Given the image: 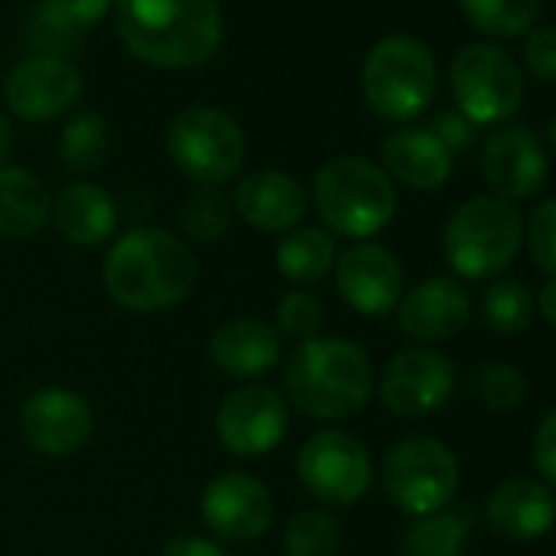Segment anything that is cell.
I'll return each instance as SVG.
<instances>
[{
  "label": "cell",
  "mask_w": 556,
  "mask_h": 556,
  "mask_svg": "<svg viewBox=\"0 0 556 556\" xmlns=\"http://www.w3.org/2000/svg\"><path fill=\"white\" fill-rule=\"evenodd\" d=\"M102 282L112 302L128 312H167L193 292L197 255L170 229L135 226L109 245Z\"/></svg>",
  "instance_id": "obj_1"
},
{
  "label": "cell",
  "mask_w": 556,
  "mask_h": 556,
  "mask_svg": "<svg viewBox=\"0 0 556 556\" xmlns=\"http://www.w3.org/2000/svg\"><path fill=\"white\" fill-rule=\"evenodd\" d=\"M115 30L148 66L197 70L223 43V8L219 0H118Z\"/></svg>",
  "instance_id": "obj_2"
},
{
  "label": "cell",
  "mask_w": 556,
  "mask_h": 556,
  "mask_svg": "<svg viewBox=\"0 0 556 556\" xmlns=\"http://www.w3.org/2000/svg\"><path fill=\"white\" fill-rule=\"evenodd\" d=\"M377 387L370 354L348 338L302 341L286 361V403L318 422L357 416Z\"/></svg>",
  "instance_id": "obj_3"
},
{
  "label": "cell",
  "mask_w": 556,
  "mask_h": 556,
  "mask_svg": "<svg viewBox=\"0 0 556 556\" xmlns=\"http://www.w3.org/2000/svg\"><path fill=\"white\" fill-rule=\"evenodd\" d=\"M315 206L331 236L370 239L396 216V187L367 157H334L315 174Z\"/></svg>",
  "instance_id": "obj_4"
},
{
  "label": "cell",
  "mask_w": 556,
  "mask_h": 556,
  "mask_svg": "<svg viewBox=\"0 0 556 556\" xmlns=\"http://www.w3.org/2000/svg\"><path fill=\"white\" fill-rule=\"evenodd\" d=\"M523 216L510 200L471 197L465 200L442 229V252L455 275L481 282L501 275L520 252Z\"/></svg>",
  "instance_id": "obj_5"
},
{
  "label": "cell",
  "mask_w": 556,
  "mask_h": 556,
  "mask_svg": "<svg viewBox=\"0 0 556 556\" xmlns=\"http://www.w3.org/2000/svg\"><path fill=\"white\" fill-rule=\"evenodd\" d=\"M364 96L387 122H413L435 96V60L409 34L383 37L364 60Z\"/></svg>",
  "instance_id": "obj_6"
},
{
  "label": "cell",
  "mask_w": 556,
  "mask_h": 556,
  "mask_svg": "<svg viewBox=\"0 0 556 556\" xmlns=\"http://www.w3.org/2000/svg\"><path fill=\"white\" fill-rule=\"evenodd\" d=\"M174 167L200 187L229 184L245 164V135L232 115L213 105L184 109L167 128Z\"/></svg>",
  "instance_id": "obj_7"
},
{
  "label": "cell",
  "mask_w": 556,
  "mask_h": 556,
  "mask_svg": "<svg viewBox=\"0 0 556 556\" xmlns=\"http://www.w3.org/2000/svg\"><path fill=\"white\" fill-rule=\"evenodd\" d=\"M383 491L409 517L445 510L458 491V458L442 439L406 435L383 455Z\"/></svg>",
  "instance_id": "obj_8"
},
{
  "label": "cell",
  "mask_w": 556,
  "mask_h": 556,
  "mask_svg": "<svg viewBox=\"0 0 556 556\" xmlns=\"http://www.w3.org/2000/svg\"><path fill=\"white\" fill-rule=\"evenodd\" d=\"M452 96L458 112L471 125H494L510 118L523 99V76L510 53L494 43H468L455 53L452 70Z\"/></svg>",
  "instance_id": "obj_9"
},
{
  "label": "cell",
  "mask_w": 556,
  "mask_h": 556,
  "mask_svg": "<svg viewBox=\"0 0 556 556\" xmlns=\"http://www.w3.org/2000/svg\"><path fill=\"white\" fill-rule=\"evenodd\" d=\"M299 481L315 501L331 507H351L370 491L374 462L357 435L341 429H321L299 452Z\"/></svg>",
  "instance_id": "obj_10"
},
{
  "label": "cell",
  "mask_w": 556,
  "mask_h": 556,
  "mask_svg": "<svg viewBox=\"0 0 556 556\" xmlns=\"http://www.w3.org/2000/svg\"><path fill=\"white\" fill-rule=\"evenodd\" d=\"M213 426L226 452L258 458L282 445L289 432V403L275 387L249 383L223 396Z\"/></svg>",
  "instance_id": "obj_11"
},
{
  "label": "cell",
  "mask_w": 556,
  "mask_h": 556,
  "mask_svg": "<svg viewBox=\"0 0 556 556\" xmlns=\"http://www.w3.org/2000/svg\"><path fill=\"white\" fill-rule=\"evenodd\" d=\"M455 364L435 348H406L380 374V400L393 416L416 419L442 409L455 393Z\"/></svg>",
  "instance_id": "obj_12"
},
{
  "label": "cell",
  "mask_w": 556,
  "mask_h": 556,
  "mask_svg": "<svg viewBox=\"0 0 556 556\" xmlns=\"http://www.w3.org/2000/svg\"><path fill=\"white\" fill-rule=\"evenodd\" d=\"M24 442L47 458H70L92 439L96 416L86 396L66 387H43L21 406Z\"/></svg>",
  "instance_id": "obj_13"
},
{
  "label": "cell",
  "mask_w": 556,
  "mask_h": 556,
  "mask_svg": "<svg viewBox=\"0 0 556 556\" xmlns=\"http://www.w3.org/2000/svg\"><path fill=\"white\" fill-rule=\"evenodd\" d=\"M83 73L63 60V56H30L21 60L8 83H4V102L8 109L34 125H47L73 112L83 99Z\"/></svg>",
  "instance_id": "obj_14"
},
{
  "label": "cell",
  "mask_w": 556,
  "mask_h": 556,
  "mask_svg": "<svg viewBox=\"0 0 556 556\" xmlns=\"http://www.w3.org/2000/svg\"><path fill=\"white\" fill-rule=\"evenodd\" d=\"M338 295L367 318H383L396 312L403 299V268L400 258L380 242H354L334 262Z\"/></svg>",
  "instance_id": "obj_15"
},
{
  "label": "cell",
  "mask_w": 556,
  "mask_h": 556,
  "mask_svg": "<svg viewBox=\"0 0 556 556\" xmlns=\"http://www.w3.org/2000/svg\"><path fill=\"white\" fill-rule=\"evenodd\" d=\"M200 510L213 536L223 543H252L271 527L275 517L268 488L249 471H223L210 478Z\"/></svg>",
  "instance_id": "obj_16"
},
{
  "label": "cell",
  "mask_w": 556,
  "mask_h": 556,
  "mask_svg": "<svg viewBox=\"0 0 556 556\" xmlns=\"http://www.w3.org/2000/svg\"><path fill=\"white\" fill-rule=\"evenodd\" d=\"M468 318H471V299L448 275L426 278V282L403 292L396 305L400 331L419 344H439L462 334Z\"/></svg>",
  "instance_id": "obj_17"
},
{
  "label": "cell",
  "mask_w": 556,
  "mask_h": 556,
  "mask_svg": "<svg viewBox=\"0 0 556 556\" xmlns=\"http://www.w3.org/2000/svg\"><path fill=\"white\" fill-rule=\"evenodd\" d=\"M481 174L494 197L510 203L527 200L546 180V154L530 128L507 125L488 138L481 151Z\"/></svg>",
  "instance_id": "obj_18"
},
{
  "label": "cell",
  "mask_w": 556,
  "mask_h": 556,
  "mask_svg": "<svg viewBox=\"0 0 556 556\" xmlns=\"http://www.w3.org/2000/svg\"><path fill=\"white\" fill-rule=\"evenodd\" d=\"M232 210L258 232H292L305 210V187L286 170H252L232 190Z\"/></svg>",
  "instance_id": "obj_19"
},
{
  "label": "cell",
  "mask_w": 556,
  "mask_h": 556,
  "mask_svg": "<svg viewBox=\"0 0 556 556\" xmlns=\"http://www.w3.org/2000/svg\"><path fill=\"white\" fill-rule=\"evenodd\" d=\"M488 527L514 543L540 540L556 523V497L536 478H504L484 501Z\"/></svg>",
  "instance_id": "obj_20"
},
{
  "label": "cell",
  "mask_w": 556,
  "mask_h": 556,
  "mask_svg": "<svg viewBox=\"0 0 556 556\" xmlns=\"http://www.w3.org/2000/svg\"><path fill=\"white\" fill-rule=\"evenodd\" d=\"M210 361L236 380H258L282 361V334L275 325L242 315L223 321L210 334Z\"/></svg>",
  "instance_id": "obj_21"
},
{
  "label": "cell",
  "mask_w": 556,
  "mask_h": 556,
  "mask_svg": "<svg viewBox=\"0 0 556 556\" xmlns=\"http://www.w3.org/2000/svg\"><path fill=\"white\" fill-rule=\"evenodd\" d=\"M383 170L413 190H439L452 177V154L429 128H396L380 144Z\"/></svg>",
  "instance_id": "obj_22"
},
{
  "label": "cell",
  "mask_w": 556,
  "mask_h": 556,
  "mask_svg": "<svg viewBox=\"0 0 556 556\" xmlns=\"http://www.w3.org/2000/svg\"><path fill=\"white\" fill-rule=\"evenodd\" d=\"M50 219L56 223L60 236L70 245L92 249V245H102L105 239H112V232L118 226V206L109 190L79 180L53 200Z\"/></svg>",
  "instance_id": "obj_23"
},
{
  "label": "cell",
  "mask_w": 556,
  "mask_h": 556,
  "mask_svg": "<svg viewBox=\"0 0 556 556\" xmlns=\"http://www.w3.org/2000/svg\"><path fill=\"white\" fill-rule=\"evenodd\" d=\"M53 213L47 184L24 167H0V239H34Z\"/></svg>",
  "instance_id": "obj_24"
},
{
  "label": "cell",
  "mask_w": 556,
  "mask_h": 556,
  "mask_svg": "<svg viewBox=\"0 0 556 556\" xmlns=\"http://www.w3.org/2000/svg\"><path fill=\"white\" fill-rule=\"evenodd\" d=\"M338 262V245L328 229L318 226H302L282 236L275 249V265L278 275L292 286H315L334 268Z\"/></svg>",
  "instance_id": "obj_25"
},
{
  "label": "cell",
  "mask_w": 556,
  "mask_h": 556,
  "mask_svg": "<svg viewBox=\"0 0 556 556\" xmlns=\"http://www.w3.org/2000/svg\"><path fill=\"white\" fill-rule=\"evenodd\" d=\"M471 533V514L445 507L416 517L400 536V556H462Z\"/></svg>",
  "instance_id": "obj_26"
},
{
  "label": "cell",
  "mask_w": 556,
  "mask_h": 556,
  "mask_svg": "<svg viewBox=\"0 0 556 556\" xmlns=\"http://www.w3.org/2000/svg\"><path fill=\"white\" fill-rule=\"evenodd\" d=\"M118 0H37L34 40L37 47H56V40H73L76 34L96 27Z\"/></svg>",
  "instance_id": "obj_27"
},
{
  "label": "cell",
  "mask_w": 556,
  "mask_h": 556,
  "mask_svg": "<svg viewBox=\"0 0 556 556\" xmlns=\"http://www.w3.org/2000/svg\"><path fill=\"white\" fill-rule=\"evenodd\" d=\"M109 122L99 112H79L70 118L60 138V157L73 174H96L109 157Z\"/></svg>",
  "instance_id": "obj_28"
},
{
  "label": "cell",
  "mask_w": 556,
  "mask_h": 556,
  "mask_svg": "<svg viewBox=\"0 0 556 556\" xmlns=\"http://www.w3.org/2000/svg\"><path fill=\"white\" fill-rule=\"evenodd\" d=\"M344 546L341 520L328 510L308 507L289 517L282 530V553L286 556H338Z\"/></svg>",
  "instance_id": "obj_29"
},
{
  "label": "cell",
  "mask_w": 556,
  "mask_h": 556,
  "mask_svg": "<svg viewBox=\"0 0 556 556\" xmlns=\"http://www.w3.org/2000/svg\"><path fill=\"white\" fill-rule=\"evenodd\" d=\"M536 315V299L523 282H514V278H504V282H494L484 289L481 295V318L491 331L497 334H520L530 328Z\"/></svg>",
  "instance_id": "obj_30"
},
{
  "label": "cell",
  "mask_w": 556,
  "mask_h": 556,
  "mask_svg": "<svg viewBox=\"0 0 556 556\" xmlns=\"http://www.w3.org/2000/svg\"><path fill=\"white\" fill-rule=\"evenodd\" d=\"M465 21L488 37H520L533 27L540 0H458Z\"/></svg>",
  "instance_id": "obj_31"
},
{
  "label": "cell",
  "mask_w": 556,
  "mask_h": 556,
  "mask_svg": "<svg viewBox=\"0 0 556 556\" xmlns=\"http://www.w3.org/2000/svg\"><path fill=\"white\" fill-rule=\"evenodd\" d=\"M232 200L219 187H197L180 203V229L193 242H219L232 223Z\"/></svg>",
  "instance_id": "obj_32"
},
{
  "label": "cell",
  "mask_w": 556,
  "mask_h": 556,
  "mask_svg": "<svg viewBox=\"0 0 556 556\" xmlns=\"http://www.w3.org/2000/svg\"><path fill=\"white\" fill-rule=\"evenodd\" d=\"M471 396L494 413L517 409L527 400V377L514 364H481L471 374Z\"/></svg>",
  "instance_id": "obj_33"
},
{
  "label": "cell",
  "mask_w": 556,
  "mask_h": 556,
  "mask_svg": "<svg viewBox=\"0 0 556 556\" xmlns=\"http://www.w3.org/2000/svg\"><path fill=\"white\" fill-rule=\"evenodd\" d=\"M325 328V305L312 292H286L275 305V331L292 341H312Z\"/></svg>",
  "instance_id": "obj_34"
},
{
  "label": "cell",
  "mask_w": 556,
  "mask_h": 556,
  "mask_svg": "<svg viewBox=\"0 0 556 556\" xmlns=\"http://www.w3.org/2000/svg\"><path fill=\"white\" fill-rule=\"evenodd\" d=\"M523 239H527L530 255L540 265V271L556 278V197L543 200L530 213V223L523 226Z\"/></svg>",
  "instance_id": "obj_35"
},
{
  "label": "cell",
  "mask_w": 556,
  "mask_h": 556,
  "mask_svg": "<svg viewBox=\"0 0 556 556\" xmlns=\"http://www.w3.org/2000/svg\"><path fill=\"white\" fill-rule=\"evenodd\" d=\"M523 63L536 79L556 83V27H540L527 34Z\"/></svg>",
  "instance_id": "obj_36"
},
{
  "label": "cell",
  "mask_w": 556,
  "mask_h": 556,
  "mask_svg": "<svg viewBox=\"0 0 556 556\" xmlns=\"http://www.w3.org/2000/svg\"><path fill=\"white\" fill-rule=\"evenodd\" d=\"M429 131L442 141V148L448 154L455 151H468L475 144V135H478V125H471L462 112H439L429 125Z\"/></svg>",
  "instance_id": "obj_37"
},
{
  "label": "cell",
  "mask_w": 556,
  "mask_h": 556,
  "mask_svg": "<svg viewBox=\"0 0 556 556\" xmlns=\"http://www.w3.org/2000/svg\"><path fill=\"white\" fill-rule=\"evenodd\" d=\"M533 465L546 484L556 488V406L543 416L533 432Z\"/></svg>",
  "instance_id": "obj_38"
},
{
  "label": "cell",
  "mask_w": 556,
  "mask_h": 556,
  "mask_svg": "<svg viewBox=\"0 0 556 556\" xmlns=\"http://www.w3.org/2000/svg\"><path fill=\"white\" fill-rule=\"evenodd\" d=\"M161 556H232V553L210 536H174L164 543Z\"/></svg>",
  "instance_id": "obj_39"
},
{
  "label": "cell",
  "mask_w": 556,
  "mask_h": 556,
  "mask_svg": "<svg viewBox=\"0 0 556 556\" xmlns=\"http://www.w3.org/2000/svg\"><path fill=\"white\" fill-rule=\"evenodd\" d=\"M536 312H540V318H543L549 328H556V278H546V286L540 289Z\"/></svg>",
  "instance_id": "obj_40"
},
{
  "label": "cell",
  "mask_w": 556,
  "mask_h": 556,
  "mask_svg": "<svg viewBox=\"0 0 556 556\" xmlns=\"http://www.w3.org/2000/svg\"><path fill=\"white\" fill-rule=\"evenodd\" d=\"M14 144H17L14 125H11V118L4 112H0V167H8V161L14 154Z\"/></svg>",
  "instance_id": "obj_41"
},
{
  "label": "cell",
  "mask_w": 556,
  "mask_h": 556,
  "mask_svg": "<svg viewBox=\"0 0 556 556\" xmlns=\"http://www.w3.org/2000/svg\"><path fill=\"white\" fill-rule=\"evenodd\" d=\"M546 138H549V144L556 148V115H549V122H546Z\"/></svg>",
  "instance_id": "obj_42"
}]
</instances>
